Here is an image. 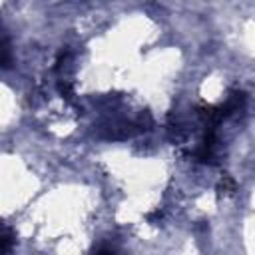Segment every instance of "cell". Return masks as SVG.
I'll list each match as a JSON object with an SVG mask.
<instances>
[{"label": "cell", "mask_w": 255, "mask_h": 255, "mask_svg": "<svg viewBox=\"0 0 255 255\" xmlns=\"http://www.w3.org/2000/svg\"><path fill=\"white\" fill-rule=\"evenodd\" d=\"M221 189H223L225 193H231V191H235V181H233L229 175H225V177L221 179Z\"/></svg>", "instance_id": "obj_1"}]
</instances>
